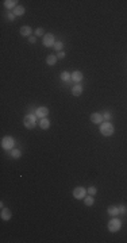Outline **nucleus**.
<instances>
[{
  "instance_id": "9",
  "label": "nucleus",
  "mask_w": 127,
  "mask_h": 243,
  "mask_svg": "<svg viewBox=\"0 0 127 243\" xmlns=\"http://www.w3.org/2000/svg\"><path fill=\"white\" fill-rule=\"evenodd\" d=\"M72 80L74 81V83H77V84H80L81 81H83V78H84V74H83V72H80V70H74L73 73H72V77H70Z\"/></svg>"
},
{
  "instance_id": "28",
  "label": "nucleus",
  "mask_w": 127,
  "mask_h": 243,
  "mask_svg": "<svg viewBox=\"0 0 127 243\" xmlns=\"http://www.w3.org/2000/svg\"><path fill=\"white\" fill-rule=\"evenodd\" d=\"M57 58H60V60H62V58H65V53H64V51H58V54H57Z\"/></svg>"
},
{
  "instance_id": "7",
  "label": "nucleus",
  "mask_w": 127,
  "mask_h": 243,
  "mask_svg": "<svg viewBox=\"0 0 127 243\" xmlns=\"http://www.w3.org/2000/svg\"><path fill=\"white\" fill-rule=\"evenodd\" d=\"M35 115L37 118L42 119V118H46L49 115V108L48 107H38V108L35 109Z\"/></svg>"
},
{
  "instance_id": "10",
  "label": "nucleus",
  "mask_w": 127,
  "mask_h": 243,
  "mask_svg": "<svg viewBox=\"0 0 127 243\" xmlns=\"http://www.w3.org/2000/svg\"><path fill=\"white\" fill-rule=\"evenodd\" d=\"M19 32H20V35L22 37H31V34H32V29L30 27V26H22L20 27V30H19Z\"/></svg>"
},
{
  "instance_id": "19",
  "label": "nucleus",
  "mask_w": 127,
  "mask_h": 243,
  "mask_svg": "<svg viewBox=\"0 0 127 243\" xmlns=\"http://www.w3.org/2000/svg\"><path fill=\"white\" fill-rule=\"evenodd\" d=\"M11 155H12V158H15V160H19V158L22 157V151H20L19 149H12V150H11Z\"/></svg>"
},
{
  "instance_id": "23",
  "label": "nucleus",
  "mask_w": 127,
  "mask_h": 243,
  "mask_svg": "<svg viewBox=\"0 0 127 243\" xmlns=\"http://www.w3.org/2000/svg\"><path fill=\"white\" fill-rule=\"evenodd\" d=\"M35 37H45V31H43V29L38 27V29L35 30Z\"/></svg>"
},
{
  "instance_id": "22",
  "label": "nucleus",
  "mask_w": 127,
  "mask_h": 243,
  "mask_svg": "<svg viewBox=\"0 0 127 243\" xmlns=\"http://www.w3.org/2000/svg\"><path fill=\"white\" fill-rule=\"evenodd\" d=\"M87 192H88V195L95 196L96 193H97V189H96V186H91V188H88V189H87Z\"/></svg>"
},
{
  "instance_id": "4",
  "label": "nucleus",
  "mask_w": 127,
  "mask_h": 243,
  "mask_svg": "<svg viewBox=\"0 0 127 243\" xmlns=\"http://www.w3.org/2000/svg\"><path fill=\"white\" fill-rule=\"evenodd\" d=\"M108 231L110 232H118V231L122 228V221L119 220V219H116V216H115V219H111V220L108 221Z\"/></svg>"
},
{
  "instance_id": "25",
  "label": "nucleus",
  "mask_w": 127,
  "mask_h": 243,
  "mask_svg": "<svg viewBox=\"0 0 127 243\" xmlns=\"http://www.w3.org/2000/svg\"><path fill=\"white\" fill-rule=\"evenodd\" d=\"M119 214H122V215L127 214V208L124 207V205H119Z\"/></svg>"
},
{
  "instance_id": "16",
  "label": "nucleus",
  "mask_w": 127,
  "mask_h": 243,
  "mask_svg": "<svg viewBox=\"0 0 127 243\" xmlns=\"http://www.w3.org/2000/svg\"><path fill=\"white\" fill-rule=\"evenodd\" d=\"M39 127H41L42 130H48V128L50 127V121L46 118H42L41 120H39Z\"/></svg>"
},
{
  "instance_id": "12",
  "label": "nucleus",
  "mask_w": 127,
  "mask_h": 243,
  "mask_svg": "<svg viewBox=\"0 0 127 243\" xmlns=\"http://www.w3.org/2000/svg\"><path fill=\"white\" fill-rule=\"evenodd\" d=\"M107 212L110 216H118L119 215V207H116V205H111V207H108L107 208Z\"/></svg>"
},
{
  "instance_id": "26",
  "label": "nucleus",
  "mask_w": 127,
  "mask_h": 243,
  "mask_svg": "<svg viewBox=\"0 0 127 243\" xmlns=\"http://www.w3.org/2000/svg\"><path fill=\"white\" fill-rule=\"evenodd\" d=\"M7 18H8V20H14L15 19V15H14V12H8L7 14Z\"/></svg>"
},
{
  "instance_id": "17",
  "label": "nucleus",
  "mask_w": 127,
  "mask_h": 243,
  "mask_svg": "<svg viewBox=\"0 0 127 243\" xmlns=\"http://www.w3.org/2000/svg\"><path fill=\"white\" fill-rule=\"evenodd\" d=\"M84 204H85L87 207H91V205H93V204H95V197H93V196H91V195H89V196H85V197H84Z\"/></svg>"
},
{
  "instance_id": "2",
  "label": "nucleus",
  "mask_w": 127,
  "mask_h": 243,
  "mask_svg": "<svg viewBox=\"0 0 127 243\" xmlns=\"http://www.w3.org/2000/svg\"><path fill=\"white\" fill-rule=\"evenodd\" d=\"M23 124H25L26 128H29V130L34 128L35 124H37V115H32V114L26 115L25 119H23Z\"/></svg>"
},
{
  "instance_id": "18",
  "label": "nucleus",
  "mask_w": 127,
  "mask_h": 243,
  "mask_svg": "<svg viewBox=\"0 0 127 243\" xmlns=\"http://www.w3.org/2000/svg\"><path fill=\"white\" fill-rule=\"evenodd\" d=\"M16 3H18L16 0H6V1H4V6H6L7 8L10 10V8H15V7L18 6Z\"/></svg>"
},
{
  "instance_id": "24",
  "label": "nucleus",
  "mask_w": 127,
  "mask_h": 243,
  "mask_svg": "<svg viewBox=\"0 0 127 243\" xmlns=\"http://www.w3.org/2000/svg\"><path fill=\"white\" fill-rule=\"evenodd\" d=\"M103 119H104L105 121H110V119H111V114H110L108 111H105L104 115H103Z\"/></svg>"
},
{
  "instance_id": "14",
  "label": "nucleus",
  "mask_w": 127,
  "mask_h": 243,
  "mask_svg": "<svg viewBox=\"0 0 127 243\" xmlns=\"http://www.w3.org/2000/svg\"><path fill=\"white\" fill-rule=\"evenodd\" d=\"M81 93H83V86L80 85V84H77V85H74L72 88V95L73 96H80Z\"/></svg>"
},
{
  "instance_id": "1",
  "label": "nucleus",
  "mask_w": 127,
  "mask_h": 243,
  "mask_svg": "<svg viewBox=\"0 0 127 243\" xmlns=\"http://www.w3.org/2000/svg\"><path fill=\"white\" fill-rule=\"evenodd\" d=\"M100 132L103 137H111L114 134V126L110 121H103L100 124Z\"/></svg>"
},
{
  "instance_id": "8",
  "label": "nucleus",
  "mask_w": 127,
  "mask_h": 243,
  "mask_svg": "<svg viewBox=\"0 0 127 243\" xmlns=\"http://www.w3.org/2000/svg\"><path fill=\"white\" fill-rule=\"evenodd\" d=\"M103 115H100V114H97V112H93L92 115H91V121H92L93 124H102L103 123Z\"/></svg>"
},
{
  "instance_id": "15",
  "label": "nucleus",
  "mask_w": 127,
  "mask_h": 243,
  "mask_svg": "<svg viewBox=\"0 0 127 243\" xmlns=\"http://www.w3.org/2000/svg\"><path fill=\"white\" fill-rule=\"evenodd\" d=\"M57 55H54V54H49L48 57H46V64L50 65V66H53V65H56V62H57Z\"/></svg>"
},
{
  "instance_id": "5",
  "label": "nucleus",
  "mask_w": 127,
  "mask_h": 243,
  "mask_svg": "<svg viewBox=\"0 0 127 243\" xmlns=\"http://www.w3.org/2000/svg\"><path fill=\"white\" fill-rule=\"evenodd\" d=\"M87 193H88L87 189L83 188V186H76V188L73 189V197L76 198V200H84Z\"/></svg>"
},
{
  "instance_id": "3",
  "label": "nucleus",
  "mask_w": 127,
  "mask_h": 243,
  "mask_svg": "<svg viewBox=\"0 0 127 243\" xmlns=\"http://www.w3.org/2000/svg\"><path fill=\"white\" fill-rule=\"evenodd\" d=\"M14 146H15V139H14L12 137H10V135H7V137H4L3 139H1V147H3L4 150H12Z\"/></svg>"
},
{
  "instance_id": "21",
  "label": "nucleus",
  "mask_w": 127,
  "mask_h": 243,
  "mask_svg": "<svg viewBox=\"0 0 127 243\" xmlns=\"http://www.w3.org/2000/svg\"><path fill=\"white\" fill-rule=\"evenodd\" d=\"M53 47L56 49L57 51H62V49H64V43H62V42H60V41H57L56 43H54Z\"/></svg>"
},
{
  "instance_id": "11",
  "label": "nucleus",
  "mask_w": 127,
  "mask_h": 243,
  "mask_svg": "<svg viewBox=\"0 0 127 243\" xmlns=\"http://www.w3.org/2000/svg\"><path fill=\"white\" fill-rule=\"evenodd\" d=\"M0 216H1V219L6 221H8L11 219V216H12V214H11V211L8 209V208H1V214H0Z\"/></svg>"
},
{
  "instance_id": "27",
  "label": "nucleus",
  "mask_w": 127,
  "mask_h": 243,
  "mask_svg": "<svg viewBox=\"0 0 127 243\" xmlns=\"http://www.w3.org/2000/svg\"><path fill=\"white\" fill-rule=\"evenodd\" d=\"M29 42H30V43H35V42H37V37H35V35H31V37L29 38Z\"/></svg>"
},
{
  "instance_id": "13",
  "label": "nucleus",
  "mask_w": 127,
  "mask_h": 243,
  "mask_svg": "<svg viewBox=\"0 0 127 243\" xmlns=\"http://www.w3.org/2000/svg\"><path fill=\"white\" fill-rule=\"evenodd\" d=\"M25 11H26L25 7L19 4V6H16L15 8H14V15H15V16H23V15H25Z\"/></svg>"
},
{
  "instance_id": "6",
  "label": "nucleus",
  "mask_w": 127,
  "mask_h": 243,
  "mask_svg": "<svg viewBox=\"0 0 127 243\" xmlns=\"http://www.w3.org/2000/svg\"><path fill=\"white\" fill-rule=\"evenodd\" d=\"M42 43H43V46H46V47H53L54 43H56L54 35L51 34V32H49V34H45L43 39H42Z\"/></svg>"
},
{
  "instance_id": "20",
  "label": "nucleus",
  "mask_w": 127,
  "mask_h": 243,
  "mask_svg": "<svg viewBox=\"0 0 127 243\" xmlns=\"http://www.w3.org/2000/svg\"><path fill=\"white\" fill-rule=\"evenodd\" d=\"M70 77H72V73H69V72H62V73H61V80L65 81V83H68L69 80H72Z\"/></svg>"
}]
</instances>
